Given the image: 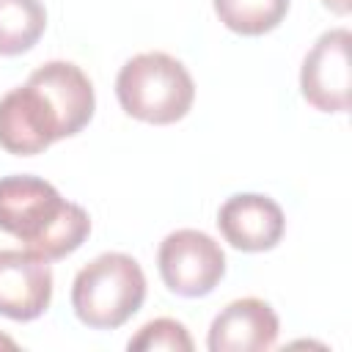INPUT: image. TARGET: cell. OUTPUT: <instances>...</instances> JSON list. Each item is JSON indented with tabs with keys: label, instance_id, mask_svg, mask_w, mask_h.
Segmentation results:
<instances>
[{
	"label": "cell",
	"instance_id": "obj_1",
	"mask_svg": "<svg viewBox=\"0 0 352 352\" xmlns=\"http://www.w3.org/2000/svg\"><path fill=\"white\" fill-rule=\"evenodd\" d=\"M0 231L16 236L25 250L50 261L74 253L91 234V217L80 204L28 173L0 179Z\"/></svg>",
	"mask_w": 352,
	"mask_h": 352
},
{
	"label": "cell",
	"instance_id": "obj_2",
	"mask_svg": "<svg viewBox=\"0 0 352 352\" xmlns=\"http://www.w3.org/2000/svg\"><path fill=\"white\" fill-rule=\"evenodd\" d=\"M116 96L126 116L146 124H176L195 99V82L182 60L168 52H140L116 77Z\"/></svg>",
	"mask_w": 352,
	"mask_h": 352
},
{
	"label": "cell",
	"instance_id": "obj_3",
	"mask_svg": "<svg viewBox=\"0 0 352 352\" xmlns=\"http://www.w3.org/2000/svg\"><path fill=\"white\" fill-rule=\"evenodd\" d=\"M146 300V275L126 253H102L72 283V308L94 330H116Z\"/></svg>",
	"mask_w": 352,
	"mask_h": 352
},
{
	"label": "cell",
	"instance_id": "obj_4",
	"mask_svg": "<svg viewBox=\"0 0 352 352\" xmlns=\"http://www.w3.org/2000/svg\"><path fill=\"white\" fill-rule=\"evenodd\" d=\"M165 286L179 297H204L226 275V253L220 245L195 228L170 231L157 253Z\"/></svg>",
	"mask_w": 352,
	"mask_h": 352
},
{
	"label": "cell",
	"instance_id": "obj_5",
	"mask_svg": "<svg viewBox=\"0 0 352 352\" xmlns=\"http://www.w3.org/2000/svg\"><path fill=\"white\" fill-rule=\"evenodd\" d=\"M60 138L66 135L55 107L50 104L44 91L30 80L19 88H11L0 99V146L8 154H41Z\"/></svg>",
	"mask_w": 352,
	"mask_h": 352
},
{
	"label": "cell",
	"instance_id": "obj_6",
	"mask_svg": "<svg viewBox=\"0 0 352 352\" xmlns=\"http://www.w3.org/2000/svg\"><path fill=\"white\" fill-rule=\"evenodd\" d=\"M349 30L336 28L316 38L300 69V88L311 107L322 113L349 110Z\"/></svg>",
	"mask_w": 352,
	"mask_h": 352
},
{
	"label": "cell",
	"instance_id": "obj_7",
	"mask_svg": "<svg viewBox=\"0 0 352 352\" xmlns=\"http://www.w3.org/2000/svg\"><path fill=\"white\" fill-rule=\"evenodd\" d=\"M52 300L50 258L30 250H0V316L38 319Z\"/></svg>",
	"mask_w": 352,
	"mask_h": 352
},
{
	"label": "cell",
	"instance_id": "obj_8",
	"mask_svg": "<svg viewBox=\"0 0 352 352\" xmlns=\"http://www.w3.org/2000/svg\"><path fill=\"white\" fill-rule=\"evenodd\" d=\"M217 228L223 239L245 253L272 250L286 228L283 209L258 192H239L231 195L217 212Z\"/></svg>",
	"mask_w": 352,
	"mask_h": 352
},
{
	"label": "cell",
	"instance_id": "obj_9",
	"mask_svg": "<svg viewBox=\"0 0 352 352\" xmlns=\"http://www.w3.org/2000/svg\"><path fill=\"white\" fill-rule=\"evenodd\" d=\"M278 314L258 297L228 302L212 322L206 346L212 352H264L278 341Z\"/></svg>",
	"mask_w": 352,
	"mask_h": 352
},
{
	"label": "cell",
	"instance_id": "obj_10",
	"mask_svg": "<svg viewBox=\"0 0 352 352\" xmlns=\"http://www.w3.org/2000/svg\"><path fill=\"white\" fill-rule=\"evenodd\" d=\"M28 80L44 91V96L50 99V104L60 118L66 138L77 135L91 121L96 99H94V85L80 66L69 60H50L38 66Z\"/></svg>",
	"mask_w": 352,
	"mask_h": 352
},
{
	"label": "cell",
	"instance_id": "obj_11",
	"mask_svg": "<svg viewBox=\"0 0 352 352\" xmlns=\"http://www.w3.org/2000/svg\"><path fill=\"white\" fill-rule=\"evenodd\" d=\"M47 28L41 0H0V55L28 52Z\"/></svg>",
	"mask_w": 352,
	"mask_h": 352
},
{
	"label": "cell",
	"instance_id": "obj_12",
	"mask_svg": "<svg viewBox=\"0 0 352 352\" xmlns=\"http://www.w3.org/2000/svg\"><path fill=\"white\" fill-rule=\"evenodd\" d=\"M212 6L220 22L242 36L275 30L289 11V0H212Z\"/></svg>",
	"mask_w": 352,
	"mask_h": 352
},
{
	"label": "cell",
	"instance_id": "obj_13",
	"mask_svg": "<svg viewBox=\"0 0 352 352\" xmlns=\"http://www.w3.org/2000/svg\"><path fill=\"white\" fill-rule=\"evenodd\" d=\"M129 352H192V338L187 333V327L176 319H151L146 322L138 336L129 338Z\"/></svg>",
	"mask_w": 352,
	"mask_h": 352
},
{
	"label": "cell",
	"instance_id": "obj_14",
	"mask_svg": "<svg viewBox=\"0 0 352 352\" xmlns=\"http://www.w3.org/2000/svg\"><path fill=\"white\" fill-rule=\"evenodd\" d=\"M322 3L336 14H349V8H352V0H322Z\"/></svg>",
	"mask_w": 352,
	"mask_h": 352
},
{
	"label": "cell",
	"instance_id": "obj_15",
	"mask_svg": "<svg viewBox=\"0 0 352 352\" xmlns=\"http://www.w3.org/2000/svg\"><path fill=\"white\" fill-rule=\"evenodd\" d=\"M0 346H14V341H8V338H3V336H0Z\"/></svg>",
	"mask_w": 352,
	"mask_h": 352
}]
</instances>
